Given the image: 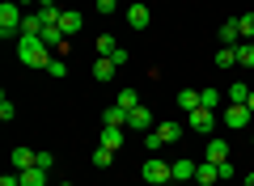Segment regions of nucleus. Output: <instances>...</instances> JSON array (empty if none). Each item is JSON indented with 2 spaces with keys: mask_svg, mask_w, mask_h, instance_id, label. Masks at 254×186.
<instances>
[{
  "mask_svg": "<svg viewBox=\"0 0 254 186\" xmlns=\"http://www.w3.org/2000/svg\"><path fill=\"white\" fill-rule=\"evenodd\" d=\"M237 34H242V43H254V13H242L237 17Z\"/></svg>",
  "mask_w": 254,
  "mask_h": 186,
  "instance_id": "6ab92c4d",
  "label": "nucleus"
},
{
  "mask_svg": "<svg viewBox=\"0 0 254 186\" xmlns=\"http://www.w3.org/2000/svg\"><path fill=\"white\" fill-rule=\"evenodd\" d=\"M81 26H85V17H81V13H76V9H64V17H60V30H64V34H68V38H76V34H81Z\"/></svg>",
  "mask_w": 254,
  "mask_h": 186,
  "instance_id": "1a4fd4ad",
  "label": "nucleus"
},
{
  "mask_svg": "<svg viewBox=\"0 0 254 186\" xmlns=\"http://www.w3.org/2000/svg\"><path fill=\"white\" fill-rule=\"evenodd\" d=\"M51 165H55V157L43 148V152H38V169H47V174H51Z\"/></svg>",
  "mask_w": 254,
  "mask_h": 186,
  "instance_id": "72a5a7b5",
  "label": "nucleus"
},
{
  "mask_svg": "<svg viewBox=\"0 0 254 186\" xmlns=\"http://www.w3.org/2000/svg\"><path fill=\"white\" fill-rule=\"evenodd\" d=\"M174 182H195V169H199V165H195V161H174Z\"/></svg>",
  "mask_w": 254,
  "mask_h": 186,
  "instance_id": "2eb2a0df",
  "label": "nucleus"
},
{
  "mask_svg": "<svg viewBox=\"0 0 254 186\" xmlns=\"http://www.w3.org/2000/svg\"><path fill=\"white\" fill-rule=\"evenodd\" d=\"M246 106H250V110H254V89H250V102H246Z\"/></svg>",
  "mask_w": 254,
  "mask_h": 186,
  "instance_id": "4c0bfd02",
  "label": "nucleus"
},
{
  "mask_svg": "<svg viewBox=\"0 0 254 186\" xmlns=\"http://www.w3.org/2000/svg\"><path fill=\"white\" fill-rule=\"evenodd\" d=\"M203 161H216V165H220V161H229V144L220 140V135H212V140H208V152H203Z\"/></svg>",
  "mask_w": 254,
  "mask_h": 186,
  "instance_id": "f8f14e48",
  "label": "nucleus"
},
{
  "mask_svg": "<svg viewBox=\"0 0 254 186\" xmlns=\"http://www.w3.org/2000/svg\"><path fill=\"white\" fill-rule=\"evenodd\" d=\"M254 110L250 106H225V127H250Z\"/></svg>",
  "mask_w": 254,
  "mask_h": 186,
  "instance_id": "6e6552de",
  "label": "nucleus"
},
{
  "mask_svg": "<svg viewBox=\"0 0 254 186\" xmlns=\"http://www.w3.org/2000/svg\"><path fill=\"white\" fill-rule=\"evenodd\" d=\"M21 21H26V13H21V4L17 0H4V4H0V38H4V43H17L21 38Z\"/></svg>",
  "mask_w": 254,
  "mask_h": 186,
  "instance_id": "f03ea898",
  "label": "nucleus"
},
{
  "mask_svg": "<svg viewBox=\"0 0 254 186\" xmlns=\"http://www.w3.org/2000/svg\"><path fill=\"white\" fill-rule=\"evenodd\" d=\"M102 148H123V127H102Z\"/></svg>",
  "mask_w": 254,
  "mask_h": 186,
  "instance_id": "dca6fc26",
  "label": "nucleus"
},
{
  "mask_svg": "<svg viewBox=\"0 0 254 186\" xmlns=\"http://www.w3.org/2000/svg\"><path fill=\"white\" fill-rule=\"evenodd\" d=\"M212 123H216V110H208V106L187 110V127H195V131H212Z\"/></svg>",
  "mask_w": 254,
  "mask_h": 186,
  "instance_id": "20e7f679",
  "label": "nucleus"
},
{
  "mask_svg": "<svg viewBox=\"0 0 254 186\" xmlns=\"http://www.w3.org/2000/svg\"><path fill=\"white\" fill-rule=\"evenodd\" d=\"M115 51H119V43H115L110 34H102V38H98V55H115Z\"/></svg>",
  "mask_w": 254,
  "mask_h": 186,
  "instance_id": "c756f323",
  "label": "nucleus"
},
{
  "mask_svg": "<svg viewBox=\"0 0 254 186\" xmlns=\"http://www.w3.org/2000/svg\"><path fill=\"white\" fill-rule=\"evenodd\" d=\"M21 34H43V13H26V21H21Z\"/></svg>",
  "mask_w": 254,
  "mask_h": 186,
  "instance_id": "a878e982",
  "label": "nucleus"
},
{
  "mask_svg": "<svg viewBox=\"0 0 254 186\" xmlns=\"http://www.w3.org/2000/svg\"><path fill=\"white\" fill-rule=\"evenodd\" d=\"M47 4H60V0H38V9H47Z\"/></svg>",
  "mask_w": 254,
  "mask_h": 186,
  "instance_id": "c9c22d12",
  "label": "nucleus"
},
{
  "mask_svg": "<svg viewBox=\"0 0 254 186\" xmlns=\"http://www.w3.org/2000/svg\"><path fill=\"white\" fill-rule=\"evenodd\" d=\"M89 161H93V165H98V169H110V165H115V148H102V144H98Z\"/></svg>",
  "mask_w": 254,
  "mask_h": 186,
  "instance_id": "aec40b11",
  "label": "nucleus"
},
{
  "mask_svg": "<svg viewBox=\"0 0 254 186\" xmlns=\"http://www.w3.org/2000/svg\"><path fill=\"white\" fill-rule=\"evenodd\" d=\"M250 144H254V135H250Z\"/></svg>",
  "mask_w": 254,
  "mask_h": 186,
  "instance_id": "ea45409f",
  "label": "nucleus"
},
{
  "mask_svg": "<svg viewBox=\"0 0 254 186\" xmlns=\"http://www.w3.org/2000/svg\"><path fill=\"white\" fill-rule=\"evenodd\" d=\"M148 21H153V13H148V4H131V9H127V26H131V30H144Z\"/></svg>",
  "mask_w": 254,
  "mask_h": 186,
  "instance_id": "9b49d317",
  "label": "nucleus"
},
{
  "mask_svg": "<svg viewBox=\"0 0 254 186\" xmlns=\"http://www.w3.org/2000/svg\"><path fill=\"white\" fill-rule=\"evenodd\" d=\"M246 186H254V174H246Z\"/></svg>",
  "mask_w": 254,
  "mask_h": 186,
  "instance_id": "e433bc0d",
  "label": "nucleus"
},
{
  "mask_svg": "<svg viewBox=\"0 0 254 186\" xmlns=\"http://www.w3.org/2000/svg\"><path fill=\"white\" fill-rule=\"evenodd\" d=\"M47 76L64 80V76H68V63H64V60H51V63H47Z\"/></svg>",
  "mask_w": 254,
  "mask_h": 186,
  "instance_id": "c85d7f7f",
  "label": "nucleus"
},
{
  "mask_svg": "<svg viewBox=\"0 0 254 186\" xmlns=\"http://www.w3.org/2000/svg\"><path fill=\"white\" fill-rule=\"evenodd\" d=\"M127 127H136V131H153V115H148V106H131L127 110Z\"/></svg>",
  "mask_w": 254,
  "mask_h": 186,
  "instance_id": "39448f33",
  "label": "nucleus"
},
{
  "mask_svg": "<svg viewBox=\"0 0 254 186\" xmlns=\"http://www.w3.org/2000/svg\"><path fill=\"white\" fill-rule=\"evenodd\" d=\"M144 186H148V182H144Z\"/></svg>",
  "mask_w": 254,
  "mask_h": 186,
  "instance_id": "a19ab883",
  "label": "nucleus"
},
{
  "mask_svg": "<svg viewBox=\"0 0 254 186\" xmlns=\"http://www.w3.org/2000/svg\"><path fill=\"white\" fill-rule=\"evenodd\" d=\"M119 72V63L110 60V55H102V60H93V80H110Z\"/></svg>",
  "mask_w": 254,
  "mask_h": 186,
  "instance_id": "4468645a",
  "label": "nucleus"
},
{
  "mask_svg": "<svg viewBox=\"0 0 254 186\" xmlns=\"http://www.w3.org/2000/svg\"><path fill=\"white\" fill-rule=\"evenodd\" d=\"M144 148H148V152H157V148H165V140H161L157 131H144Z\"/></svg>",
  "mask_w": 254,
  "mask_h": 186,
  "instance_id": "7c9ffc66",
  "label": "nucleus"
},
{
  "mask_svg": "<svg viewBox=\"0 0 254 186\" xmlns=\"http://www.w3.org/2000/svg\"><path fill=\"white\" fill-rule=\"evenodd\" d=\"M0 186H21V174H17V169H13V174H4V178H0Z\"/></svg>",
  "mask_w": 254,
  "mask_h": 186,
  "instance_id": "f704fd0d",
  "label": "nucleus"
},
{
  "mask_svg": "<svg viewBox=\"0 0 254 186\" xmlns=\"http://www.w3.org/2000/svg\"><path fill=\"white\" fill-rule=\"evenodd\" d=\"M21 186H47V169H26V174H21Z\"/></svg>",
  "mask_w": 254,
  "mask_h": 186,
  "instance_id": "5701e85b",
  "label": "nucleus"
},
{
  "mask_svg": "<svg viewBox=\"0 0 254 186\" xmlns=\"http://www.w3.org/2000/svg\"><path fill=\"white\" fill-rule=\"evenodd\" d=\"M13 115H17V106L4 98V102H0V119H4V123H13Z\"/></svg>",
  "mask_w": 254,
  "mask_h": 186,
  "instance_id": "2f4dec72",
  "label": "nucleus"
},
{
  "mask_svg": "<svg viewBox=\"0 0 254 186\" xmlns=\"http://www.w3.org/2000/svg\"><path fill=\"white\" fill-rule=\"evenodd\" d=\"M144 182L148 186H165V182H174V169L165 165V161H144Z\"/></svg>",
  "mask_w": 254,
  "mask_h": 186,
  "instance_id": "7ed1b4c3",
  "label": "nucleus"
},
{
  "mask_svg": "<svg viewBox=\"0 0 254 186\" xmlns=\"http://www.w3.org/2000/svg\"><path fill=\"white\" fill-rule=\"evenodd\" d=\"M17 60L26 68H47L51 63V47L43 43V34H21L17 38Z\"/></svg>",
  "mask_w": 254,
  "mask_h": 186,
  "instance_id": "f257e3e1",
  "label": "nucleus"
},
{
  "mask_svg": "<svg viewBox=\"0 0 254 186\" xmlns=\"http://www.w3.org/2000/svg\"><path fill=\"white\" fill-rule=\"evenodd\" d=\"M212 63H216V68H233V63H237V47H220Z\"/></svg>",
  "mask_w": 254,
  "mask_h": 186,
  "instance_id": "412c9836",
  "label": "nucleus"
},
{
  "mask_svg": "<svg viewBox=\"0 0 254 186\" xmlns=\"http://www.w3.org/2000/svg\"><path fill=\"white\" fill-rule=\"evenodd\" d=\"M9 165L17 169V174H26V169L38 165V152H30V148H13V152H9Z\"/></svg>",
  "mask_w": 254,
  "mask_h": 186,
  "instance_id": "0eeeda50",
  "label": "nucleus"
},
{
  "mask_svg": "<svg viewBox=\"0 0 254 186\" xmlns=\"http://www.w3.org/2000/svg\"><path fill=\"white\" fill-rule=\"evenodd\" d=\"M225 98H229V106H246V102H250V85H246V80H237V85L225 89Z\"/></svg>",
  "mask_w": 254,
  "mask_h": 186,
  "instance_id": "ddd939ff",
  "label": "nucleus"
},
{
  "mask_svg": "<svg viewBox=\"0 0 254 186\" xmlns=\"http://www.w3.org/2000/svg\"><path fill=\"white\" fill-rule=\"evenodd\" d=\"M178 106L182 110H199V89H182V93H178Z\"/></svg>",
  "mask_w": 254,
  "mask_h": 186,
  "instance_id": "b1692460",
  "label": "nucleus"
},
{
  "mask_svg": "<svg viewBox=\"0 0 254 186\" xmlns=\"http://www.w3.org/2000/svg\"><path fill=\"white\" fill-rule=\"evenodd\" d=\"M237 63L242 68H254V43H237Z\"/></svg>",
  "mask_w": 254,
  "mask_h": 186,
  "instance_id": "bb28decb",
  "label": "nucleus"
},
{
  "mask_svg": "<svg viewBox=\"0 0 254 186\" xmlns=\"http://www.w3.org/2000/svg\"><path fill=\"white\" fill-rule=\"evenodd\" d=\"M237 43H242V34H237V17H233L220 26V47H237Z\"/></svg>",
  "mask_w": 254,
  "mask_h": 186,
  "instance_id": "f3484780",
  "label": "nucleus"
},
{
  "mask_svg": "<svg viewBox=\"0 0 254 186\" xmlns=\"http://www.w3.org/2000/svg\"><path fill=\"white\" fill-rule=\"evenodd\" d=\"M102 123H106V127H127V110H123V106H106Z\"/></svg>",
  "mask_w": 254,
  "mask_h": 186,
  "instance_id": "a211bd4d",
  "label": "nucleus"
},
{
  "mask_svg": "<svg viewBox=\"0 0 254 186\" xmlns=\"http://www.w3.org/2000/svg\"><path fill=\"white\" fill-rule=\"evenodd\" d=\"M115 9H119V0H98V13H102V17H110Z\"/></svg>",
  "mask_w": 254,
  "mask_h": 186,
  "instance_id": "473e14b6",
  "label": "nucleus"
},
{
  "mask_svg": "<svg viewBox=\"0 0 254 186\" xmlns=\"http://www.w3.org/2000/svg\"><path fill=\"white\" fill-rule=\"evenodd\" d=\"M43 43L51 47V51H68V34H64L60 26H43Z\"/></svg>",
  "mask_w": 254,
  "mask_h": 186,
  "instance_id": "9d476101",
  "label": "nucleus"
},
{
  "mask_svg": "<svg viewBox=\"0 0 254 186\" xmlns=\"http://www.w3.org/2000/svg\"><path fill=\"white\" fill-rule=\"evenodd\" d=\"M199 106L216 110V106H220V93H216V89H199Z\"/></svg>",
  "mask_w": 254,
  "mask_h": 186,
  "instance_id": "cd10ccee",
  "label": "nucleus"
},
{
  "mask_svg": "<svg viewBox=\"0 0 254 186\" xmlns=\"http://www.w3.org/2000/svg\"><path fill=\"white\" fill-rule=\"evenodd\" d=\"M220 182V165L216 161H199V169H195V186H216Z\"/></svg>",
  "mask_w": 254,
  "mask_h": 186,
  "instance_id": "423d86ee",
  "label": "nucleus"
},
{
  "mask_svg": "<svg viewBox=\"0 0 254 186\" xmlns=\"http://www.w3.org/2000/svg\"><path fill=\"white\" fill-rule=\"evenodd\" d=\"M115 106H123V110L140 106V93H136V89H119V98H115Z\"/></svg>",
  "mask_w": 254,
  "mask_h": 186,
  "instance_id": "393cba45",
  "label": "nucleus"
},
{
  "mask_svg": "<svg viewBox=\"0 0 254 186\" xmlns=\"http://www.w3.org/2000/svg\"><path fill=\"white\" fill-rule=\"evenodd\" d=\"M153 131H157V135H161V140H165V144H174V140H178V135H182V127H178V123H157V127H153Z\"/></svg>",
  "mask_w": 254,
  "mask_h": 186,
  "instance_id": "4be33fe9",
  "label": "nucleus"
},
{
  "mask_svg": "<svg viewBox=\"0 0 254 186\" xmlns=\"http://www.w3.org/2000/svg\"><path fill=\"white\" fill-rule=\"evenodd\" d=\"M60 186H72V182H60Z\"/></svg>",
  "mask_w": 254,
  "mask_h": 186,
  "instance_id": "58836bf2",
  "label": "nucleus"
}]
</instances>
